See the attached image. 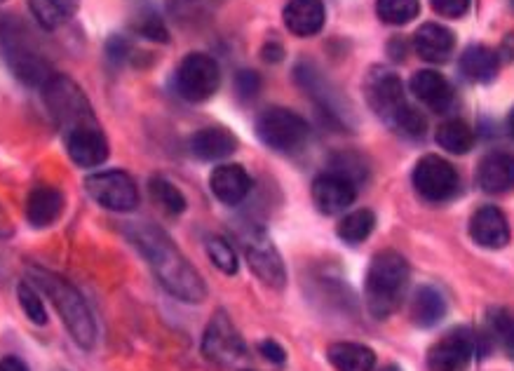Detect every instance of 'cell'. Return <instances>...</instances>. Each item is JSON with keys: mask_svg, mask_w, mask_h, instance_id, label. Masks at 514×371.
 Masks as SVG:
<instances>
[{"mask_svg": "<svg viewBox=\"0 0 514 371\" xmlns=\"http://www.w3.org/2000/svg\"><path fill=\"white\" fill-rule=\"evenodd\" d=\"M235 92H238V97L242 101H254L261 92V76H259V73L252 71V69L238 71V76H235Z\"/></svg>", "mask_w": 514, "mask_h": 371, "instance_id": "39", "label": "cell"}, {"mask_svg": "<svg viewBox=\"0 0 514 371\" xmlns=\"http://www.w3.org/2000/svg\"><path fill=\"white\" fill-rule=\"evenodd\" d=\"M364 99H367L369 109L390 127H395L397 120L411 106L407 101V94H404L402 80L388 66H374L367 73V80H364Z\"/></svg>", "mask_w": 514, "mask_h": 371, "instance_id": "6", "label": "cell"}, {"mask_svg": "<svg viewBox=\"0 0 514 371\" xmlns=\"http://www.w3.org/2000/svg\"><path fill=\"white\" fill-rule=\"evenodd\" d=\"M261 57H263V62H268V64L282 62V59H284V47L280 43H275V40H270V43H266V45L261 47Z\"/></svg>", "mask_w": 514, "mask_h": 371, "instance_id": "43", "label": "cell"}, {"mask_svg": "<svg viewBox=\"0 0 514 371\" xmlns=\"http://www.w3.org/2000/svg\"><path fill=\"white\" fill-rule=\"evenodd\" d=\"M59 371H64V369H59Z\"/></svg>", "mask_w": 514, "mask_h": 371, "instance_id": "50", "label": "cell"}, {"mask_svg": "<svg viewBox=\"0 0 514 371\" xmlns=\"http://www.w3.org/2000/svg\"><path fill=\"white\" fill-rule=\"evenodd\" d=\"M177 92L191 104H202V101L212 99L221 85L219 64L205 52H191L181 59L177 78H174Z\"/></svg>", "mask_w": 514, "mask_h": 371, "instance_id": "10", "label": "cell"}, {"mask_svg": "<svg viewBox=\"0 0 514 371\" xmlns=\"http://www.w3.org/2000/svg\"><path fill=\"white\" fill-rule=\"evenodd\" d=\"M207 254L212 259L216 271H221L223 275H235L240 268L238 254L233 252L231 242L223 238H209L207 240Z\"/></svg>", "mask_w": 514, "mask_h": 371, "instance_id": "35", "label": "cell"}, {"mask_svg": "<svg viewBox=\"0 0 514 371\" xmlns=\"http://www.w3.org/2000/svg\"><path fill=\"white\" fill-rule=\"evenodd\" d=\"M416 55L430 64H446L456 50V33L437 22H425L414 33Z\"/></svg>", "mask_w": 514, "mask_h": 371, "instance_id": "16", "label": "cell"}, {"mask_svg": "<svg viewBox=\"0 0 514 371\" xmlns=\"http://www.w3.org/2000/svg\"><path fill=\"white\" fill-rule=\"evenodd\" d=\"M357 186L336 172H324L313 181V200L322 214H341L353 205Z\"/></svg>", "mask_w": 514, "mask_h": 371, "instance_id": "15", "label": "cell"}, {"mask_svg": "<svg viewBox=\"0 0 514 371\" xmlns=\"http://www.w3.org/2000/svg\"><path fill=\"white\" fill-rule=\"evenodd\" d=\"M430 5L439 17L446 19H461L470 10V0H430Z\"/></svg>", "mask_w": 514, "mask_h": 371, "instance_id": "40", "label": "cell"}, {"mask_svg": "<svg viewBox=\"0 0 514 371\" xmlns=\"http://www.w3.org/2000/svg\"><path fill=\"white\" fill-rule=\"evenodd\" d=\"M470 235L479 247L500 249L510 242V226L507 217L498 207L484 205L479 207L470 219Z\"/></svg>", "mask_w": 514, "mask_h": 371, "instance_id": "18", "label": "cell"}, {"mask_svg": "<svg viewBox=\"0 0 514 371\" xmlns=\"http://www.w3.org/2000/svg\"><path fill=\"white\" fill-rule=\"evenodd\" d=\"M392 130L404 134V137L409 139H421L428 134V120H425L421 111L414 109V106H409L407 113L397 120V125L392 127Z\"/></svg>", "mask_w": 514, "mask_h": 371, "instance_id": "38", "label": "cell"}, {"mask_svg": "<svg viewBox=\"0 0 514 371\" xmlns=\"http://www.w3.org/2000/svg\"><path fill=\"white\" fill-rule=\"evenodd\" d=\"M240 245L256 278L270 289H284L287 271H284L282 256L273 245V240L268 238V233L259 226H249L245 233H240Z\"/></svg>", "mask_w": 514, "mask_h": 371, "instance_id": "8", "label": "cell"}, {"mask_svg": "<svg viewBox=\"0 0 514 371\" xmlns=\"http://www.w3.org/2000/svg\"><path fill=\"white\" fill-rule=\"evenodd\" d=\"M130 26L141 38L153 40V43H169V31L165 22H162V17L155 12L153 5L146 3V0L134 5Z\"/></svg>", "mask_w": 514, "mask_h": 371, "instance_id": "28", "label": "cell"}, {"mask_svg": "<svg viewBox=\"0 0 514 371\" xmlns=\"http://www.w3.org/2000/svg\"><path fill=\"white\" fill-rule=\"evenodd\" d=\"M461 73L470 83L477 85H489L496 80L498 69H500V59L491 47L486 45H470L468 50L461 55Z\"/></svg>", "mask_w": 514, "mask_h": 371, "instance_id": "24", "label": "cell"}, {"mask_svg": "<svg viewBox=\"0 0 514 371\" xmlns=\"http://www.w3.org/2000/svg\"><path fill=\"white\" fill-rule=\"evenodd\" d=\"M66 151L78 167H99L108 158V141L99 123L76 127L64 134Z\"/></svg>", "mask_w": 514, "mask_h": 371, "instance_id": "14", "label": "cell"}, {"mask_svg": "<svg viewBox=\"0 0 514 371\" xmlns=\"http://www.w3.org/2000/svg\"><path fill=\"white\" fill-rule=\"evenodd\" d=\"M477 181L486 193L503 195L514 188V155L505 151H493L479 163Z\"/></svg>", "mask_w": 514, "mask_h": 371, "instance_id": "22", "label": "cell"}, {"mask_svg": "<svg viewBox=\"0 0 514 371\" xmlns=\"http://www.w3.org/2000/svg\"><path fill=\"white\" fill-rule=\"evenodd\" d=\"M0 43H3L5 57L15 71V76L29 87H43L52 78V66L45 62L43 55H38L33 47L26 43L24 33H19L15 22H8L0 29Z\"/></svg>", "mask_w": 514, "mask_h": 371, "instance_id": "7", "label": "cell"}, {"mask_svg": "<svg viewBox=\"0 0 514 371\" xmlns=\"http://www.w3.org/2000/svg\"><path fill=\"white\" fill-rule=\"evenodd\" d=\"M106 55L108 59H113V62L120 64L132 55V45L127 43V38L123 36H111L106 43Z\"/></svg>", "mask_w": 514, "mask_h": 371, "instance_id": "41", "label": "cell"}, {"mask_svg": "<svg viewBox=\"0 0 514 371\" xmlns=\"http://www.w3.org/2000/svg\"><path fill=\"white\" fill-rule=\"evenodd\" d=\"M414 188L428 202H446L458 193L461 179L456 167L439 155H423L414 167Z\"/></svg>", "mask_w": 514, "mask_h": 371, "instance_id": "12", "label": "cell"}, {"mask_svg": "<svg viewBox=\"0 0 514 371\" xmlns=\"http://www.w3.org/2000/svg\"><path fill=\"white\" fill-rule=\"evenodd\" d=\"M0 3H3V0H0Z\"/></svg>", "mask_w": 514, "mask_h": 371, "instance_id": "52", "label": "cell"}, {"mask_svg": "<svg viewBox=\"0 0 514 371\" xmlns=\"http://www.w3.org/2000/svg\"><path fill=\"white\" fill-rule=\"evenodd\" d=\"M59 3L64 5V8H66V12H69V15H73V12L78 10V3H80V0H59Z\"/></svg>", "mask_w": 514, "mask_h": 371, "instance_id": "46", "label": "cell"}, {"mask_svg": "<svg viewBox=\"0 0 514 371\" xmlns=\"http://www.w3.org/2000/svg\"><path fill=\"white\" fill-rule=\"evenodd\" d=\"M0 371H29L24 360H19L15 355H8L0 360Z\"/></svg>", "mask_w": 514, "mask_h": 371, "instance_id": "44", "label": "cell"}, {"mask_svg": "<svg viewBox=\"0 0 514 371\" xmlns=\"http://www.w3.org/2000/svg\"><path fill=\"white\" fill-rule=\"evenodd\" d=\"M85 188L94 202H99L104 209H111V212H132L139 205L137 184L123 170L92 174V177H87Z\"/></svg>", "mask_w": 514, "mask_h": 371, "instance_id": "11", "label": "cell"}, {"mask_svg": "<svg viewBox=\"0 0 514 371\" xmlns=\"http://www.w3.org/2000/svg\"><path fill=\"white\" fill-rule=\"evenodd\" d=\"M31 278L36 285L47 294V299L52 301V306L57 308L59 317H62L64 327L69 329L71 339L78 343L83 350H92L97 343V322L90 313L83 296L69 280H64L62 275L47 271V268H29Z\"/></svg>", "mask_w": 514, "mask_h": 371, "instance_id": "3", "label": "cell"}, {"mask_svg": "<svg viewBox=\"0 0 514 371\" xmlns=\"http://www.w3.org/2000/svg\"><path fill=\"white\" fill-rule=\"evenodd\" d=\"M327 357L336 371H374L376 367L374 350L362 346V343H334V346H329Z\"/></svg>", "mask_w": 514, "mask_h": 371, "instance_id": "26", "label": "cell"}, {"mask_svg": "<svg viewBox=\"0 0 514 371\" xmlns=\"http://www.w3.org/2000/svg\"><path fill=\"white\" fill-rule=\"evenodd\" d=\"M507 132H510L512 139H514V109L510 111V116H507Z\"/></svg>", "mask_w": 514, "mask_h": 371, "instance_id": "47", "label": "cell"}, {"mask_svg": "<svg viewBox=\"0 0 514 371\" xmlns=\"http://www.w3.org/2000/svg\"><path fill=\"white\" fill-rule=\"evenodd\" d=\"M411 92H414V97L421 104H425L435 113L451 111V106L456 104V92H453L449 80L442 73L430 69L414 73V78H411Z\"/></svg>", "mask_w": 514, "mask_h": 371, "instance_id": "17", "label": "cell"}, {"mask_svg": "<svg viewBox=\"0 0 514 371\" xmlns=\"http://www.w3.org/2000/svg\"><path fill=\"white\" fill-rule=\"evenodd\" d=\"M238 139L226 127H202L188 139V151L202 163H214V160H226L235 153Z\"/></svg>", "mask_w": 514, "mask_h": 371, "instance_id": "20", "label": "cell"}, {"mask_svg": "<svg viewBox=\"0 0 514 371\" xmlns=\"http://www.w3.org/2000/svg\"><path fill=\"white\" fill-rule=\"evenodd\" d=\"M64 212V195L52 186H36L26 200V219L36 228L52 226Z\"/></svg>", "mask_w": 514, "mask_h": 371, "instance_id": "23", "label": "cell"}, {"mask_svg": "<svg viewBox=\"0 0 514 371\" xmlns=\"http://www.w3.org/2000/svg\"><path fill=\"white\" fill-rule=\"evenodd\" d=\"M125 233L169 294L184 303H202L207 299V285L202 275L162 228L137 221L127 226Z\"/></svg>", "mask_w": 514, "mask_h": 371, "instance_id": "1", "label": "cell"}, {"mask_svg": "<svg viewBox=\"0 0 514 371\" xmlns=\"http://www.w3.org/2000/svg\"><path fill=\"white\" fill-rule=\"evenodd\" d=\"M202 355L221 369H233L247 357V346L238 327L223 310H216L202 336Z\"/></svg>", "mask_w": 514, "mask_h": 371, "instance_id": "9", "label": "cell"}, {"mask_svg": "<svg viewBox=\"0 0 514 371\" xmlns=\"http://www.w3.org/2000/svg\"><path fill=\"white\" fill-rule=\"evenodd\" d=\"M418 0H376V15L383 24L404 26L418 15Z\"/></svg>", "mask_w": 514, "mask_h": 371, "instance_id": "32", "label": "cell"}, {"mask_svg": "<svg viewBox=\"0 0 514 371\" xmlns=\"http://www.w3.org/2000/svg\"><path fill=\"white\" fill-rule=\"evenodd\" d=\"M221 5L223 0H172L169 10H172V15L177 22L193 24L212 17Z\"/></svg>", "mask_w": 514, "mask_h": 371, "instance_id": "31", "label": "cell"}, {"mask_svg": "<svg viewBox=\"0 0 514 371\" xmlns=\"http://www.w3.org/2000/svg\"><path fill=\"white\" fill-rule=\"evenodd\" d=\"M256 137L266 144L270 151L296 153L306 146L310 127L299 113L289 109H266L256 118Z\"/></svg>", "mask_w": 514, "mask_h": 371, "instance_id": "5", "label": "cell"}, {"mask_svg": "<svg viewBox=\"0 0 514 371\" xmlns=\"http://www.w3.org/2000/svg\"><path fill=\"white\" fill-rule=\"evenodd\" d=\"M374 226H376L374 212H369V209H357V212H350L346 219H341L336 233L338 238L348 242V245H360V242H364L371 233H374Z\"/></svg>", "mask_w": 514, "mask_h": 371, "instance_id": "29", "label": "cell"}, {"mask_svg": "<svg viewBox=\"0 0 514 371\" xmlns=\"http://www.w3.org/2000/svg\"><path fill=\"white\" fill-rule=\"evenodd\" d=\"M209 186H212V193L219 198L223 205H240L242 200L247 198L249 191H252V177L245 172V167L226 163L219 165L209 177Z\"/></svg>", "mask_w": 514, "mask_h": 371, "instance_id": "21", "label": "cell"}, {"mask_svg": "<svg viewBox=\"0 0 514 371\" xmlns=\"http://www.w3.org/2000/svg\"><path fill=\"white\" fill-rule=\"evenodd\" d=\"M259 350H261V355L273 364H284V360H287V353H284V348L277 341H270V339L263 341V343H259Z\"/></svg>", "mask_w": 514, "mask_h": 371, "instance_id": "42", "label": "cell"}, {"mask_svg": "<svg viewBox=\"0 0 514 371\" xmlns=\"http://www.w3.org/2000/svg\"><path fill=\"white\" fill-rule=\"evenodd\" d=\"M40 90H43L47 109H50L54 123L59 125L62 134L76 130V127L99 123L92 111L90 99L85 97L80 85L73 83L64 73H52V78Z\"/></svg>", "mask_w": 514, "mask_h": 371, "instance_id": "4", "label": "cell"}, {"mask_svg": "<svg viewBox=\"0 0 514 371\" xmlns=\"http://www.w3.org/2000/svg\"><path fill=\"white\" fill-rule=\"evenodd\" d=\"M446 317V301L435 287H418L411 299V322L421 329L437 327Z\"/></svg>", "mask_w": 514, "mask_h": 371, "instance_id": "25", "label": "cell"}, {"mask_svg": "<svg viewBox=\"0 0 514 371\" xmlns=\"http://www.w3.org/2000/svg\"><path fill=\"white\" fill-rule=\"evenodd\" d=\"M489 329L493 334V339L503 343L505 350H510L514 355V310L510 308H491L489 315Z\"/></svg>", "mask_w": 514, "mask_h": 371, "instance_id": "34", "label": "cell"}, {"mask_svg": "<svg viewBox=\"0 0 514 371\" xmlns=\"http://www.w3.org/2000/svg\"><path fill=\"white\" fill-rule=\"evenodd\" d=\"M512 5H514V0H512Z\"/></svg>", "mask_w": 514, "mask_h": 371, "instance_id": "51", "label": "cell"}, {"mask_svg": "<svg viewBox=\"0 0 514 371\" xmlns=\"http://www.w3.org/2000/svg\"><path fill=\"white\" fill-rule=\"evenodd\" d=\"M242 371H252V369H242Z\"/></svg>", "mask_w": 514, "mask_h": 371, "instance_id": "49", "label": "cell"}, {"mask_svg": "<svg viewBox=\"0 0 514 371\" xmlns=\"http://www.w3.org/2000/svg\"><path fill=\"white\" fill-rule=\"evenodd\" d=\"M284 26L299 38H313L324 29L327 10L322 0H289L284 5Z\"/></svg>", "mask_w": 514, "mask_h": 371, "instance_id": "19", "label": "cell"}, {"mask_svg": "<svg viewBox=\"0 0 514 371\" xmlns=\"http://www.w3.org/2000/svg\"><path fill=\"white\" fill-rule=\"evenodd\" d=\"M17 299H19V303H22L24 313L33 322V325H40V327L47 325V313H45L43 301H40L38 292L29 285V282H22V285L17 287Z\"/></svg>", "mask_w": 514, "mask_h": 371, "instance_id": "36", "label": "cell"}, {"mask_svg": "<svg viewBox=\"0 0 514 371\" xmlns=\"http://www.w3.org/2000/svg\"><path fill=\"white\" fill-rule=\"evenodd\" d=\"M479 353V336L468 327H456L444 334L428 353L432 371H465Z\"/></svg>", "mask_w": 514, "mask_h": 371, "instance_id": "13", "label": "cell"}, {"mask_svg": "<svg viewBox=\"0 0 514 371\" xmlns=\"http://www.w3.org/2000/svg\"><path fill=\"white\" fill-rule=\"evenodd\" d=\"M329 167H331V172H336V174H341V177L350 179L355 186L360 184L364 177H367V167H364L362 160L353 153L334 155V160H331Z\"/></svg>", "mask_w": 514, "mask_h": 371, "instance_id": "37", "label": "cell"}, {"mask_svg": "<svg viewBox=\"0 0 514 371\" xmlns=\"http://www.w3.org/2000/svg\"><path fill=\"white\" fill-rule=\"evenodd\" d=\"M12 233H15V226H12L10 214L5 212L3 205H0V240L12 238Z\"/></svg>", "mask_w": 514, "mask_h": 371, "instance_id": "45", "label": "cell"}, {"mask_svg": "<svg viewBox=\"0 0 514 371\" xmlns=\"http://www.w3.org/2000/svg\"><path fill=\"white\" fill-rule=\"evenodd\" d=\"M437 144L453 155H465L475 146V130L461 118L446 120L444 125H439L435 134Z\"/></svg>", "mask_w": 514, "mask_h": 371, "instance_id": "27", "label": "cell"}, {"mask_svg": "<svg viewBox=\"0 0 514 371\" xmlns=\"http://www.w3.org/2000/svg\"><path fill=\"white\" fill-rule=\"evenodd\" d=\"M381 371H402V369L395 367V364H390V367H385V369H381Z\"/></svg>", "mask_w": 514, "mask_h": 371, "instance_id": "48", "label": "cell"}, {"mask_svg": "<svg viewBox=\"0 0 514 371\" xmlns=\"http://www.w3.org/2000/svg\"><path fill=\"white\" fill-rule=\"evenodd\" d=\"M409 278V261L395 249H385L371 259L367 280H364V299L376 320H388L402 306L409 289Z\"/></svg>", "mask_w": 514, "mask_h": 371, "instance_id": "2", "label": "cell"}, {"mask_svg": "<svg viewBox=\"0 0 514 371\" xmlns=\"http://www.w3.org/2000/svg\"><path fill=\"white\" fill-rule=\"evenodd\" d=\"M151 198H153L155 205L162 209V212L172 214V217H177V214L186 212L188 202L184 198V193H181L179 188L172 184V181H167L162 177L151 179Z\"/></svg>", "mask_w": 514, "mask_h": 371, "instance_id": "30", "label": "cell"}, {"mask_svg": "<svg viewBox=\"0 0 514 371\" xmlns=\"http://www.w3.org/2000/svg\"><path fill=\"white\" fill-rule=\"evenodd\" d=\"M29 8L36 22L47 31H57L71 17L59 0H29Z\"/></svg>", "mask_w": 514, "mask_h": 371, "instance_id": "33", "label": "cell"}]
</instances>
